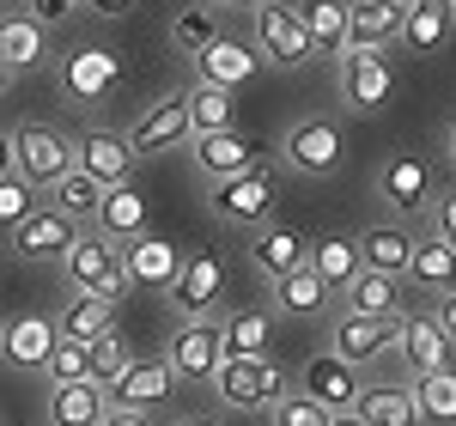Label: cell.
Returning <instances> with one entry per match:
<instances>
[{"label": "cell", "instance_id": "25", "mask_svg": "<svg viewBox=\"0 0 456 426\" xmlns=\"http://www.w3.org/2000/svg\"><path fill=\"white\" fill-rule=\"evenodd\" d=\"M268 286H274V311H281V317H316V311H329V299H335L311 262H298V268L274 274Z\"/></svg>", "mask_w": 456, "mask_h": 426}, {"label": "cell", "instance_id": "41", "mask_svg": "<svg viewBox=\"0 0 456 426\" xmlns=\"http://www.w3.org/2000/svg\"><path fill=\"white\" fill-rule=\"evenodd\" d=\"M213 37H219V31H213V6H208V0H201V6H183V12L171 19V43H176V49H189V55L208 49Z\"/></svg>", "mask_w": 456, "mask_h": 426}, {"label": "cell", "instance_id": "35", "mask_svg": "<svg viewBox=\"0 0 456 426\" xmlns=\"http://www.w3.org/2000/svg\"><path fill=\"white\" fill-rule=\"evenodd\" d=\"M183 104H189V128H195V135H213V128H238V98H232L225 86H208V79H195V86L183 92Z\"/></svg>", "mask_w": 456, "mask_h": 426}, {"label": "cell", "instance_id": "5", "mask_svg": "<svg viewBox=\"0 0 456 426\" xmlns=\"http://www.w3.org/2000/svg\"><path fill=\"white\" fill-rule=\"evenodd\" d=\"M335 73H341V104L359 110V116H371L395 98V68H389L384 49H341Z\"/></svg>", "mask_w": 456, "mask_h": 426}, {"label": "cell", "instance_id": "4", "mask_svg": "<svg viewBox=\"0 0 456 426\" xmlns=\"http://www.w3.org/2000/svg\"><path fill=\"white\" fill-rule=\"evenodd\" d=\"M281 159H286V171H298V177H335L341 159H347L341 122L335 116H298L281 135Z\"/></svg>", "mask_w": 456, "mask_h": 426}, {"label": "cell", "instance_id": "42", "mask_svg": "<svg viewBox=\"0 0 456 426\" xmlns=\"http://www.w3.org/2000/svg\"><path fill=\"white\" fill-rule=\"evenodd\" d=\"M37 208H43V201H37V183H25L19 171H6V177H0V232H12V225Z\"/></svg>", "mask_w": 456, "mask_h": 426}, {"label": "cell", "instance_id": "19", "mask_svg": "<svg viewBox=\"0 0 456 426\" xmlns=\"http://www.w3.org/2000/svg\"><path fill=\"white\" fill-rule=\"evenodd\" d=\"M165 396H176L171 359H134V365L110 384V408H141V414H152Z\"/></svg>", "mask_w": 456, "mask_h": 426}, {"label": "cell", "instance_id": "6", "mask_svg": "<svg viewBox=\"0 0 456 426\" xmlns=\"http://www.w3.org/2000/svg\"><path fill=\"white\" fill-rule=\"evenodd\" d=\"M249 12H256V55H262L268 68H305L316 55L305 25H298V6H286V0H256Z\"/></svg>", "mask_w": 456, "mask_h": 426}, {"label": "cell", "instance_id": "8", "mask_svg": "<svg viewBox=\"0 0 456 426\" xmlns=\"http://www.w3.org/2000/svg\"><path fill=\"white\" fill-rule=\"evenodd\" d=\"M165 359H171L176 384H208L213 372H219V359H225V348H219V317H183L171 348H165Z\"/></svg>", "mask_w": 456, "mask_h": 426}, {"label": "cell", "instance_id": "36", "mask_svg": "<svg viewBox=\"0 0 456 426\" xmlns=\"http://www.w3.org/2000/svg\"><path fill=\"white\" fill-rule=\"evenodd\" d=\"M408 390H414L420 426H456V372H451V365H438V372H420Z\"/></svg>", "mask_w": 456, "mask_h": 426}, {"label": "cell", "instance_id": "22", "mask_svg": "<svg viewBox=\"0 0 456 426\" xmlns=\"http://www.w3.org/2000/svg\"><path fill=\"white\" fill-rule=\"evenodd\" d=\"M110 414V390L92 378L73 384H49V426H104Z\"/></svg>", "mask_w": 456, "mask_h": 426}, {"label": "cell", "instance_id": "52", "mask_svg": "<svg viewBox=\"0 0 456 426\" xmlns=\"http://www.w3.org/2000/svg\"><path fill=\"white\" fill-rule=\"evenodd\" d=\"M329 426H365V421H359V414H353V408H347V414H335V421H329Z\"/></svg>", "mask_w": 456, "mask_h": 426}, {"label": "cell", "instance_id": "2", "mask_svg": "<svg viewBox=\"0 0 456 426\" xmlns=\"http://www.w3.org/2000/svg\"><path fill=\"white\" fill-rule=\"evenodd\" d=\"M208 201H213V213H219L225 225H262V219L274 213V201H281V171H274L268 159H256V165L238 171V177L208 183Z\"/></svg>", "mask_w": 456, "mask_h": 426}, {"label": "cell", "instance_id": "55", "mask_svg": "<svg viewBox=\"0 0 456 426\" xmlns=\"http://www.w3.org/2000/svg\"><path fill=\"white\" fill-rule=\"evenodd\" d=\"M176 426H213V421H176Z\"/></svg>", "mask_w": 456, "mask_h": 426}, {"label": "cell", "instance_id": "31", "mask_svg": "<svg viewBox=\"0 0 456 426\" xmlns=\"http://www.w3.org/2000/svg\"><path fill=\"white\" fill-rule=\"evenodd\" d=\"M116 305H122V299H104V292H73L68 311L55 317L61 341H98L104 329H116Z\"/></svg>", "mask_w": 456, "mask_h": 426}, {"label": "cell", "instance_id": "33", "mask_svg": "<svg viewBox=\"0 0 456 426\" xmlns=\"http://www.w3.org/2000/svg\"><path fill=\"white\" fill-rule=\"evenodd\" d=\"M298 25H305L316 55H341L347 49V0H305Z\"/></svg>", "mask_w": 456, "mask_h": 426}, {"label": "cell", "instance_id": "26", "mask_svg": "<svg viewBox=\"0 0 456 426\" xmlns=\"http://www.w3.org/2000/svg\"><path fill=\"white\" fill-rule=\"evenodd\" d=\"M249 262H256V274H286V268H298V262H311V244L292 232V225H256V238H249Z\"/></svg>", "mask_w": 456, "mask_h": 426}, {"label": "cell", "instance_id": "57", "mask_svg": "<svg viewBox=\"0 0 456 426\" xmlns=\"http://www.w3.org/2000/svg\"><path fill=\"white\" fill-rule=\"evenodd\" d=\"M451 12H456V0H451Z\"/></svg>", "mask_w": 456, "mask_h": 426}, {"label": "cell", "instance_id": "32", "mask_svg": "<svg viewBox=\"0 0 456 426\" xmlns=\"http://www.w3.org/2000/svg\"><path fill=\"white\" fill-rule=\"evenodd\" d=\"M43 55H49V43H43V25L31 12H0V61L12 73H31Z\"/></svg>", "mask_w": 456, "mask_h": 426}, {"label": "cell", "instance_id": "50", "mask_svg": "<svg viewBox=\"0 0 456 426\" xmlns=\"http://www.w3.org/2000/svg\"><path fill=\"white\" fill-rule=\"evenodd\" d=\"M6 171H19V165H12V141L0 135V177H6Z\"/></svg>", "mask_w": 456, "mask_h": 426}, {"label": "cell", "instance_id": "49", "mask_svg": "<svg viewBox=\"0 0 456 426\" xmlns=\"http://www.w3.org/2000/svg\"><path fill=\"white\" fill-rule=\"evenodd\" d=\"M104 426H152V421H146L141 408H110V414H104Z\"/></svg>", "mask_w": 456, "mask_h": 426}, {"label": "cell", "instance_id": "40", "mask_svg": "<svg viewBox=\"0 0 456 426\" xmlns=\"http://www.w3.org/2000/svg\"><path fill=\"white\" fill-rule=\"evenodd\" d=\"M311 268L322 274L329 292H341V286L359 274V244H353V238H316L311 244Z\"/></svg>", "mask_w": 456, "mask_h": 426}, {"label": "cell", "instance_id": "9", "mask_svg": "<svg viewBox=\"0 0 456 426\" xmlns=\"http://www.w3.org/2000/svg\"><path fill=\"white\" fill-rule=\"evenodd\" d=\"M395 329L402 317H359V311H341V317L329 323V354L347 359V365H371V359H384L395 348Z\"/></svg>", "mask_w": 456, "mask_h": 426}, {"label": "cell", "instance_id": "45", "mask_svg": "<svg viewBox=\"0 0 456 426\" xmlns=\"http://www.w3.org/2000/svg\"><path fill=\"white\" fill-rule=\"evenodd\" d=\"M432 238H444L456 250V189H444L438 201H432Z\"/></svg>", "mask_w": 456, "mask_h": 426}, {"label": "cell", "instance_id": "24", "mask_svg": "<svg viewBox=\"0 0 456 426\" xmlns=\"http://www.w3.org/2000/svg\"><path fill=\"white\" fill-rule=\"evenodd\" d=\"M402 37L395 0H347V49H389Z\"/></svg>", "mask_w": 456, "mask_h": 426}, {"label": "cell", "instance_id": "51", "mask_svg": "<svg viewBox=\"0 0 456 426\" xmlns=\"http://www.w3.org/2000/svg\"><path fill=\"white\" fill-rule=\"evenodd\" d=\"M444 152H451V165H456V116H451V128H444Z\"/></svg>", "mask_w": 456, "mask_h": 426}, {"label": "cell", "instance_id": "38", "mask_svg": "<svg viewBox=\"0 0 456 426\" xmlns=\"http://www.w3.org/2000/svg\"><path fill=\"white\" fill-rule=\"evenodd\" d=\"M98 201H104V183H92L86 171H79V165H73V171H61V177L49 183V208H61L68 219H79V225L98 213Z\"/></svg>", "mask_w": 456, "mask_h": 426}, {"label": "cell", "instance_id": "15", "mask_svg": "<svg viewBox=\"0 0 456 426\" xmlns=\"http://www.w3.org/2000/svg\"><path fill=\"white\" fill-rule=\"evenodd\" d=\"M378 195H384L395 213H426L432 208V165H426L420 152H395L384 171H378Z\"/></svg>", "mask_w": 456, "mask_h": 426}, {"label": "cell", "instance_id": "46", "mask_svg": "<svg viewBox=\"0 0 456 426\" xmlns=\"http://www.w3.org/2000/svg\"><path fill=\"white\" fill-rule=\"evenodd\" d=\"M86 6H92L98 19H128V12H134L141 0H86Z\"/></svg>", "mask_w": 456, "mask_h": 426}, {"label": "cell", "instance_id": "34", "mask_svg": "<svg viewBox=\"0 0 456 426\" xmlns=\"http://www.w3.org/2000/svg\"><path fill=\"white\" fill-rule=\"evenodd\" d=\"M268 335H274V311H232V317H219V348H225V359L268 354Z\"/></svg>", "mask_w": 456, "mask_h": 426}, {"label": "cell", "instance_id": "14", "mask_svg": "<svg viewBox=\"0 0 456 426\" xmlns=\"http://www.w3.org/2000/svg\"><path fill=\"white\" fill-rule=\"evenodd\" d=\"M298 384H305V396H311V402H322L329 414H347L353 402H359V390H365V384H359V365H347V359H335L329 348L305 359Z\"/></svg>", "mask_w": 456, "mask_h": 426}, {"label": "cell", "instance_id": "11", "mask_svg": "<svg viewBox=\"0 0 456 426\" xmlns=\"http://www.w3.org/2000/svg\"><path fill=\"white\" fill-rule=\"evenodd\" d=\"M189 159H195V171L208 183H219V177L249 171V165L262 159V141H249L244 128H213V135H195V141H189Z\"/></svg>", "mask_w": 456, "mask_h": 426}, {"label": "cell", "instance_id": "12", "mask_svg": "<svg viewBox=\"0 0 456 426\" xmlns=\"http://www.w3.org/2000/svg\"><path fill=\"white\" fill-rule=\"evenodd\" d=\"M55 341H61V329L55 317H43V311H25V317L0 323V354L12 372H43L49 354H55Z\"/></svg>", "mask_w": 456, "mask_h": 426}, {"label": "cell", "instance_id": "27", "mask_svg": "<svg viewBox=\"0 0 456 426\" xmlns=\"http://www.w3.org/2000/svg\"><path fill=\"white\" fill-rule=\"evenodd\" d=\"M335 299L347 311H359V317H402V281L395 274H378V268H359Z\"/></svg>", "mask_w": 456, "mask_h": 426}, {"label": "cell", "instance_id": "37", "mask_svg": "<svg viewBox=\"0 0 456 426\" xmlns=\"http://www.w3.org/2000/svg\"><path fill=\"white\" fill-rule=\"evenodd\" d=\"M353 414L365 426H420V408H414V390H395V384H378V390H359Z\"/></svg>", "mask_w": 456, "mask_h": 426}, {"label": "cell", "instance_id": "29", "mask_svg": "<svg viewBox=\"0 0 456 426\" xmlns=\"http://www.w3.org/2000/svg\"><path fill=\"white\" fill-rule=\"evenodd\" d=\"M402 281L414 292H456V250L444 238H414V256H408V274Z\"/></svg>", "mask_w": 456, "mask_h": 426}, {"label": "cell", "instance_id": "1", "mask_svg": "<svg viewBox=\"0 0 456 426\" xmlns=\"http://www.w3.org/2000/svg\"><path fill=\"white\" fill-rule=\"evenodd\" d=\"M208 384L219 390V402L232 414H262V408H274L286 396V372L268 354H249V359H219V372Z\"/></svg>", "mask_w": 456, "mask_h": 426}, {"label": "cell", "instance_id": "16", "mask_svg": "<svg viewBox=\"0 0 456 426\" xmlns=\"http://www.w3.org/2000/svg\"><path fill=\"white\" fill-rule=\"evenodd\" d=\"M219 286H225L219 256H183V268H176V281H171L176 317H213L219 311Z\"/></svg>", "mask_w": 456, "mask_h": 426}, {"label": "cell", "instance_id": "48", "mask_svg": "<svg viewBox=\"0 0 456 426\" xmlns=\"http://www.w3.org/2000/svg\"><path fill=\"white\" fill-rule=\"evenodd\" d=\"M432 317H438V329L451 335V348H456V292H444V299H438V311H432Z\"/></svg>", "mask_w": 456, "mask_h": 426}, {"label": "cell", "instance_id": "23", "mask_svg": "<svg viewBox=\"0 0 456 426\" xmlns=\"http://www.w3.org/2000/svg\"><path fill=\"white\" fill-rule=\"evenodd\" d=\"M395 348H402V359H408L414 378H420V372H438V365H451V335L438 329V317H408V311H402Z\"/></svg>", "mask_w": 456, "mask_h": 426}, {"label": "cell", "instance_id": "3", "mask_svg": "<svg viewBox=\"0 0 456 426\" xmlns=\"http://www.w3.org/2000/svg\"><path fill=\"white\" fill-rule=\"evenodd\" d=\"M55 268H61V281H68L73 292H104V299H122V292H128L122 244H110L104 232H79Z\"/></svg>", "mask_w": 456, "mask_h": 426}, {"label": "cell", "instance_id": "47", "mask_svg": "<svg viewBox=\"0 0 456 426\" xmlns=\"http://www.w3.org/2000/svg\"><path fill=\"white\" fill-rule=\"evenodd\" d=\"M68 12H73V0H37V6H31L37 25H49V19H68Z\"/></svg>", "mask_w": 456, "mask_h": 426}, {"label": "cell", "instance_id": "44", "mask_svg": "<svg viewBox=\"0 0 456 426\" xmlns=\"http://www.w3.org/2000/svg\"><path fill=\"white\" fill-rule=\"evenodd\" d=\"M49 384H73V378H86V341H55V354H49Z\"/></svg>", "mask_w": 456, "mask_h": 426}, {"label": "cell", "instance_id": "7", "mask_svg": "<svg viewBox=\"0 0 456 426\" xmlns=\"http://www.w3.org/2000/svg\"><path fill=\"white\" fill-rule=\"evenodd\" d=\"M6 141H12V165H19V177L37 183V189H49L61 171H73V141L61 135V128H49V122H19Z\"/></svg>", "mask_w": 456, "mask_h": 426}, {"label": "cell", "instance_id": "20", "mask_svg": "<svg viewBox=\"0 0 456 426\" xmlns=\"http://www.w3.org/2000/svg\"><path fill=\"white\" fill-rule=\"evenodd\" d=\"M262 73V55L244 49V43H232V37H213L208 49H195V79H208V86H225V92H238Z\"/></svg>", "mask_w": 456, "mask_h": 426}, {"label": "cell", "instance_id": "10", "mask_svg": "<svg viewBox=\"0 0 456 426\" xmlns=\"http://www.w3.org/2000/svg\"><path fill=\"white\" fill-rule=\"evenodd\" d=\"M6 238H12V250H19L25 262H61L68 244L79 238V219H68L61 208H37V213H25Z\"/></svg>", "mask_w": 456, "mask_h": 426}, {"label": "cell", "instance_id": "43", "mask_svg": "<svg viewBox=\"0 0 456 426\" xmlns=\"http://www.w3.org/2000/svg\"><path fill=\"white\" fill-rule=\"evenodd\" d=\"M268 421H274V426H329V421H335V414H329L322 402H311V396H305V390H286L281 402L268 408Z\"/></svg>", "mask_w": 456, "mask_h": 426}, {"label": "cell", "instance_id": "28", "mask_svg": "<svg viewBox=\"0 0 456 426\" xmlns=\"http://www.w3.org/2000/svg\"><path fill=\"white\" fill-rule=\"evenodd\" d=\"M92 232H104L110 244L141 238V232H146V195H134L128 183L104 189V201H98V213H92Z\"/></svg>", "mask_w": 456, "mask_h": 426}, {"label": "cell", "instance_id": "30", "mask_svg": "<svg viewBox=\"0 0 456 426\" xmlns=\"http://www.w3.org/2000/svg\"><path fill=\"white\" fill-rule=\"evenodd\" d=\"M359 244V268H378V274H408V256H414V232L408 225H371L353 238Z\"/></svg>", "mask_w": 456, "mask_h": 426}, {"label": "cell", "instance_id": "39", "mask_svg": "<svg viewBox=\"0 0 456 426\" xmlns=\"http://www.w3.org/2000/svg\"><path fill=\"white\" fill-rule=\"evenodd\" d=\"M128 365H134V348L122 341V329H104L98 341H86V378H92V384H104V390H110Z\"/></svg>", "mask_w": 456, "mask_h": 426}, {"label": "cell", "instance_id": "56", "mask_svg": "<svg viewBox=\"0 0 456 426\" xmlns=\"http://www.w3.org/2000/svg\"><path fill=\"white\" fill-rule=\"evenodd\" d=\"M395 6H408V0H395Z\"/></svg>", "mask_w": 456, "mask_h": 426}, {"label": "cell", "instance_id": "21", "mask_svg": "<svg viewBox=\"0 0 456 426\" xmlns=\"http://www.w3.org/2000/svg\"><path fill=\"white\" fill-rule=\"evenodd\" d=\"M456 31V12H451V0H408L402 6V49L408 55H432V49H444Z\"/></svg>", "mask_w": 456, "mask_h": 426}, {"label": "cell", "instance_id": "54", "mask_svg": "<svg viewBox=\"0 0 456 426\" xmlns=\"http://www.w3.org/2000/svg\"><path fill=\"white\" fill-rule=\"evenodd\" d=\"M208 6H256V0H208Z\"/></svg>", "mask_w": 456, "mask_h": 426}, {"label": "cell", "instance_id": "17", "mask_svg": "<svg viewBox=\"0 0 456 426\" xmlns=\"http://www.w3.org/2000/svg\"><path fill=\"white\" fill-rule=\"evenodd\" d=\"M73 165L86 171L92 183H104V189H116V183H128L134 177V152H128V141L122 135H110V128H92V135H79L73 141Z\"/></svg>", "mask_w": 456, "mask_h": 426}, {"label": "cell", "instance_id": "18", "mask_svg": "<svg viewBox=\"0 0 456 426\" xmlns=\"http://www.w3.org/2000/svg\"><path fill=\"white\" fill-rule=\"evenodd\" d=\"M176 268H183V250L165 244V238H152V232H141V238H128V244H122V274H128V286L171 292Z\"/></svg>", "mask_w": 456, "mask_h": 426}, {"label": "cell", "instance_id": "53", "mask_svg": "<svg viewBox=\"0 0 456 426\" xmlns=\"http://www.w3.org/2000/svg\"><path fill=\"white\" fill-rule=\"evenodd\" d=\"M6 86H12V68H6V61H0V98H6Z\"/></svg>", "mask_w": 456, "mask_h": 426}, {"label": "cell", "instance_id": "13", "mask_svg": "<svg viewBox=\"0 0 456 426\" xmlns=\"http://www.w3.org/2000/svg\"><path fill=\"white\" fill-rule=\"evenodd\" d=\"M134 159H152V152H171V146H189L195 141V128H189V104L183 98H165V104L141 110V122L122 135Z\"/></svg>", "mask_w": 456, "mask_h": 426}]
</instances>
